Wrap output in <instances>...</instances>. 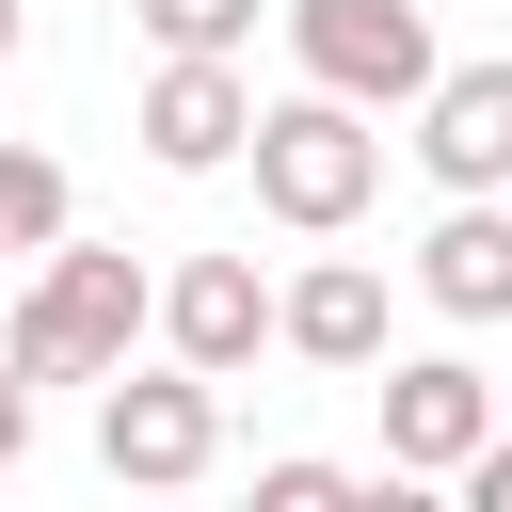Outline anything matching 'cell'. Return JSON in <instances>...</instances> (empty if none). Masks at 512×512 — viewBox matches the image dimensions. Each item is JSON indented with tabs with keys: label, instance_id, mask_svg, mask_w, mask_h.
<instances>
[{
	"label": "cell",
	"instance_id": "6da1fadb",
	"mask_svg": "<svg viewBox=\"0 0 512 512\" xmlns=\"http://www.w3.org/2000/svg\"><path fill=\"white\" fill-rule=\"evenodd\" d=\"M144 320H160V272L112 256V240H64V256L32 272V304L0 320V352H16L32 384H112V368L144 352Z\"/></svg>",
	"mask_w": 512,
	"mask_h": 512
},
{
	"label": "cell",
	"instance_id": "7a4b0ae2",
	"mask_svg": "<svg viewBox=\"0 0 512 512\" xmlns=\"http://www.w3.org/2000/svg\"><path fill=\"white\" fill-rule=\"evenodd\" d=\"M368 192H384V128H368L352 96H320V80H304V96H272V112H256V208H272V224L336 240Z\"/></svg>",
	"mask_w": 512,
	"mask_h": 512
},
{
	"label": "cell",
	"instance_id": "3957f363",
	"mask_svg": "<svg viewBox=\"0 0 512 512\" xmlns=\"http://www.w3.org/2000/svg\"><path fill=\"white\" fill-rule=\"evenodd\" d=\"M288 48H304V80L352 96V112H416V96L448 80V48H432L416 0H288Z\"/></svg>",
	"mask_w": 512,
	"mask_h": 512
},
{
	"label": "cell",
	"instance_id": "277c9868",
	"mask_svg": "<svg viewBox=\"0 0 512 512\" xmlns=\"http://www.w3.org/2000/svg\"><path fill=\"white\" fill-rule=\"evenodd\" d=\"M208 448H224V384L208 368H112L96 384V464L112 480L176 496V480H208Z\"/></svg>",
	"mask_w": 512,
	"mask_h": 512
},
{
	"label": "cell",
	"instance_id": "5b68a950",
	"mask_svg": "<svg viewBox=\"0 0 512 512\" xmlns=\"http://www.w3.org/2000/svg\"><path fill=\"white\" fill-rule=\"evenodd\" d=\"M160 352L240 384L256 352H288V288H256V256H176L160 272Z\"/></svg>",
	"mask_w": 512,
	"mask_h": 512
},
{
	"label": "cell",
	"instance_id": "8992f818",
	"mask_svg": "<svg viewBox=\"0 0 512 512\" xmlns=\"http://www.w3.org/2000/svg\"><path fill=\"white\" fill-rule=\"evenodd\" d=\"M144 160H160V176H224V160H256V80L208 64V48H160V80H144Z\"/></svg>",
	"mask_w": 512,
	"mask_h": 512
},
{
	"label": "cell",
	"instance_id": "52a82bcc",
	"mask_svg": "<svg viewBox=\"0 0 512 512\" xmlns=\"http://www.w3.org/2000/svg\"><path fill=\"white\" fill-rule=\"evenodd\" d=\"M368 400H384V464H416V480H464V464L496 448V384H480L464 352H416V368H384Z\"/></svg>",
	"mask_w": 512,
	"mask_h": 512
},
{
	"label": "cell",
	"instance_id": "ba28073f",
	"mask_svg": "<svg viewBox=\"0 0 512 512\" xmlns=\"http://www.w3.org/2000/svg\"><path fill=\"white\" fill-rule=\"evenodd\" d=\"M416 160L448 192H512V64H448L416 96Z\"/></svg>",
	"mask_w": 512,
	"mask_h": 512
},
{
	"label": "cell",
	"instance_id": "9c48e42d",
	"mask_svg": "<svg viewBox=\"0 0 512 512\" xmlns=\"http://www.w3.org/2000/svg\"><path fill=\"white\" fill-rule=\"evenodd\" d=\"M416 304L432 320H512V208L496 192H448V224L416 240Z\"/></svg>",
	"mask_w": 512,
	"mask_h": 512
},
{
	"label": "cell",
	"instance_id": "30bf717a",
	"mask_svg": "<svg viewBox=\"0 0 512 512\" xmlns=\"http://www.w3.org/2000/svg\"><path fill=\"white\" fill-rule=\"evenodd\" d=\"M288 352H304V368H384V272H368V256L288 272Z\"/></svg>",
	"mask_w": 512,
	"mask_h": 512
},
{
	"label": "cell",
	"instance_id": "8fae6325",
	"mask_svg": "<svg viewBox=\"0 0 512 512\" xmlns=\"http://www.w3.org/2000/svg\"><path fill=\"white\" fill-rule=\"evenodd\" d=\"M0 256H64V160L0 144Z\"/></svg>",
	"mask_w": 512,
	"mask_h": 512
},
{
	"label": "cell",
	"instance_id": "7c38bea8",
	"mask_svg": "<svg viewBox=\"0 0 512 512\" xmlns=\"http://www.w3.org/2000/svg\"><path fill=\"white\" fill-rule=\"evenodd\" d=\"M128 16H144L160 48H208V64H240V48H256V0H128Z\"/></svg>",
	"mask_w": 512,
	"mask_h": 512
},
{
	"label": "cell",
	"instance_id": "4fadbf2b",
	"mask_svg": "<svg viewBox=\"0 0 512 512\" xmlns=\"http://www.w3.org/2000/svg\"><path fill=\"white\" fill-rule=\"evenodd\" d=\"M256 512H368V480L320 464V448H288V464H256Z\"/></svg>",
	"mask_w": 512,
	"mask_h": 512
},
{
	"label": "cell",
	"instance_id": "5bb4252c",
	"mask_svg": "<svg viewBox=\"0 0 512 512\" xmlns=\"http://www.w3.org/2000/svg\"><path fill=\"white\" fill-rule=\"evenodd\" d=\"M16 464H32V368L0 352V480H16Z\"/></svg>",
	"mask_w": 512,
	"mask_h": 512
},
{
	"label": "cell",
	"instance_id": "9a60e30c",
	"mask_svg": "<svg viewBox=\"0 0 512 512\" xmlns=\"http://www.w3.org/2000/svg\"><path fill=\"white\" fill-rule=\"evenodd\" d=\"M368 512H464V496H432L416 464H384V480H368Z\"/></svg>",
	"mask_w": 512,
	"mask_h": 512
},
{
	"label": "cell",
	"instance_id": "2e32d148",
	"mask_svg": "<svg viewBox=\"0 0 512 512\" xmlns=\"http://www.w3.org/2000/svg\"><path fill=\"white\" fill-rule=\"evenodd\" d=\"M464 512H512V432H496V448L464 464Z\"/></svg>",
	"mask_w": 512,
	"mask_h": 512
},
{
	"label": "cell",
	"instance_id": "e0dca14e",
	"mask_svg": "<svg viewBox=\"0 0 512 512\" xmlns=\"http://www.w3.org/2000/svg\"><path fill=\"white\" fill-rule=\"evenodd\" d=\"M0 64H16V0H0Z\"/></svg>",
	"mask_w": 512,
	"mask_h": 512
}]
</instances>
